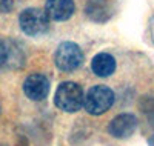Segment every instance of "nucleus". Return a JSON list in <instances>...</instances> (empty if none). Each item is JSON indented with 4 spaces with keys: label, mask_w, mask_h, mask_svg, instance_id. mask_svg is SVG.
Returning a JSON list of instances; mask_svg holds the SVG:
<instances>
[{
    "label": "nucleus",
    "mask_w": 154,
    "mask_h": 146,
    "mask_svg": "<svg viewBox=\"0 0 154 146\" xmlns=\"http://www.w3.org/2000/svg\"><path fill=\"white\" fill-rule=\"evenodd\" d=\"M83 89L74 83V82H63L59 85L56 96H54V103L60 111L65 112H77L83 106Z\"/></svg>",
    "instance_id": "1"
},
{
    "label": "nucleus",
    "mask_w": 154,
    "mask_h": 146,
    "mask_svg": "<svg viewBox=\"0 0 154 146\" xmlns=\"http://www.w3.org/2000/svg\"><path fill=\"white\" fill-rule=\"evenodd\" d=\"M114 105V92L105 85H97L89 88L86 96H83V108L91 115L105 114Z\"/></svg>",
    "instance_id": "2"
},
{
    "label": "nucleus",
    "mask_w": 154,
    "mask_h": 146,
    "mask_svg": "<svg viewBox=\"0 0 154 146\" xmlns=\"http://www.w3.org/2000/svg\"><path fill=\"white\" fill-rule=\"evenodd\" d=\"M20 28L28 35H40L48 31L49 28V19L45 14V11L38 8H28L20 12L19 17Z\"/></svg>",
    "instance_id": "3"
},
{
    "label": "nucleus",
    "mask_w": 154,
    "mask_h": 146,
    "mask_svg": "<svg viewBox=\"0 0 154 146\" xmlns=\"http://www.w3.org/2000/svg\"><path fill=\"white\" fill-rule=\"evenodd\" d=\"M54 62L56 66L60 71H74L77 69L83 62V52L79 48V45H75L72 42H63L62 45H59L56 56H54Z\"/></svg>",
    "instance_id": "4"
},
{
    "label": "nucleus",
    "mask_w": 154,
    "mask_h": 146,
    "mask_svg": "<svg viewBox=\"0 0 154 146\" xmlns=\"http://www.w3.org/2000/svg\"><path fill=\"white\" fill-rule=\"evenodd\" d=\"M23 92L29 100L40 102L49 94V80L43 74H31L25 78Z\"/></svg>",
    "instance_id": "5"
},
{
    "label": "nucleus",
    "mask_w": 154,
    "mask_h": 146,
    "mask_svg": "<svg viewBox=\"0 0 154 146\" xmlns=\"http://www.w3.org/2000/svg\"><path fill=\"white\" fill-rule=\"evenodd\" d=\"M137 128V118L133 114H119L117 117H114L109 126H108V132L116 137V138H128L134 134V131Z\"/></svg>",
    "instance_id": "6"
},
{
    "label": "nucleus",
    "mask_w": 154,
    "mask_h": 146,
    "mask_svg": "<svg viewBox=\"0 0 154 146\" xmlns=\"http://www.w3.org/2000/svg\"><path fill=\"white\" fill-rule=\"evenodd\" d=\"M74 2L72 0H46L45 14L48 19L56 22H65L74 14Z\"/></svg>",
    "instance_id": "7"
},
{
    "label": "nucleus",
    "mask_w": 154,
    "mask_h": 146,
    "mask_svg": "<svg viewBox=\"0 0 154 146\" xmlns=\"http://www.w3.org/2000/svg\"><path fill=\"white\" fill-rule=\"evenodd\" d=\"M85 14L94 22H106L111 17V8L108 0H88Z\"/></svg>",
    "instance_id": "8"
},
{
    "label": "nucleus",
    "mask_w": 154,
    "mask_h": 146,
    "mask_svg": "<svg viewBox=\"0 0 154 146\" xmlns=\"http://www.w3.org/2000/svg\"><path fill=\"white\" fill-rule=\"evenodd\" d=\"M91 69L99 77H109L116 71V60L108 52H100L93 59Z\"/></svg>",
    "instance_id": "9"
},
{
    "label": "nucleus",
    "mask_w": 154,
    "mask_h": 146,
    "mask_svg": "<svg viewBox=\"0 0 154 146\" xmlns=\"http://www.w3.org/2000/svg\"><path fill=\"white\" fill-rule=\"evenodd\" d=\"M14 52V48L11 46L9 42L0 38V68H3L6 65H11V56Z\"/></svg>",
    "instance_id": "10"
},
{
    "label": "nucleus",
    "mask_w": 154,
    "mask_h": 146,
    "mask_svg": "<svg viewBox=\"0 0 154 146\" xmlns=\"http://www.w3.org/2000/svg\"><path fill=\"white\" fill-rule=\"evenodd\" d=\"M16 6V0H0V11L2 12H9Z\"/></svg>",
    "instance_id": "11"
}]
</instances>
